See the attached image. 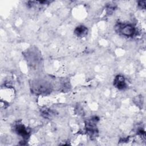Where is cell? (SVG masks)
I'll list each match as a JSON object with an SVG mask.
<instances>
[{"instance_id":"obj_1","label":"cell","mask_w":146,"mask_h":146,"mask_svg":"<svg viewBox=\"0 0 146 146\" xmlns=\"http://www.w3.org/2000/svg\"><path fill=\"white\" fill-rule=\"evenodd\" d=\"M119 27V31L124 36H132L135 33V27L130 24L120 25Z\"/></svg>"},{"instance_id":"obj_2","label":"cell","mask_w":146,"mask_h":146,"mask_svg":"<svg viewBox=\"0 0 146 146\" xmlns=\"http://www.w3.org/2000/svg\"><path fill=\"white\" fill-rule=\"evenodd\" d=\"M96 120L97 119H96V117H95L94 118H92L91 120L87 121L86 123L87 131L91 136L96 135V133L98 132L96 127Z\"/></svg>"},{"instance_id":"obj_3","label":"cell","mask_w":146,"mask_h":146,"mask_svg":"<svg viewBox=\"0 0 146 146\" xmlns=\"http://www.w3.org/2000/svg\"><path fill=\"white\" fill-rule=\"evenodd\" d=\"M32 88L35 93H42L46 92L48 90V86L46 83L41 82H34L32 85Z\"/></svg>"},{"instance_id":"obj_4","label":"cell","mask_w":146,"mask_h":146,"mask_svg":"<svg viewBox=\"0 0 146 146\" xmlns=\"http://www.w3.org/2000/svg\"><path fill=\"white\" fill-rule=\"evenodd\" d=\"M113 84L118 89H120V90L124 89L126 87V83L125 82L124 78L121 75L116 76L114 80Z\"/></svg>"},{"instance_id":"obj_5","label":"cell","mask_w":146,"mask_h":146,"mask_svg":"<svg viewBox=\"0 0 146 146\" xmlns=\"http://www.w3.org/2000/svg\"><path fill=\"white\" fill-rule=\"evenodd\" d=\"M15 130L17 133L23 137H26L29 135V131L22 124H18L15 127Z\"/></svg>"},{"instance_id":"obj_6","label":"cell","mask_w":146,"mask_h":146,"mask_svg":"<svg viewBox=\"0 0 146 146\" xmlns=\"http://www.w3.org/2000/svg\"><path fill=\"white\" fill-rule=\"evenodd\" d=\"M87 29L86 27L83 26H80L77 27L75 30V34L80 37H83L87 34Z\"/></svg>"},{"instance_id":"obj_7","label":"cell","mask_w":146,"mask_h":146,"mask_svg":"<svg viewBox=\"0 0 146 146\" xmlns=\"http://www.w3.org/2000/svg\"><path fill=\"white\" fill-rule=\"evenodd\" d=\"M139 6H140L141 8L144 9L145 7V1H139Z\"/></svg>"}]
</instances>
